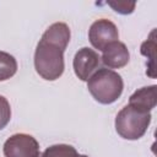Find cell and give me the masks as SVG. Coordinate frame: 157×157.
I'll list each match as a JSON object with an SVG mask.
<instances>
[{"label":"cell","instance_id":"1","mask_svg":"<svg viewBox=\"0 0 157 157\" xmlns=\"http://www.w3.org/2000/svg\"><path fill=\"white\" fill-rule=\"evenodd\" d=\"M70 37V28L64 22H55L45 29L34 52V69L42 78L55 81L63 75L64 52Z\"/></svg>","mask_w":157,"mask_h":157},{"label":"cell","instance_id":"2","mask_svg":"<svg viewBox=\"0 0 157 157\" xmlns=\"http://www.w3.org/2000/svg\"><path fill=\"white\" fill-rule=\"evenodd\" d=\"M87 88L91 96L101 104L114 103L123 93L124 81L114 70L98 69L87 81Z\"/></svg>","mask_w":157,"mask_h":157},{"label":"cell","instance_id":"3","mask_svg":"<svg viewBox=\"0 0 157 157\" xmlns=\"http://www.w3.org/2000/svg\"><path fill=\"white\" fill-rule=\"evenodd\" d=\"M151 118V113L137 110L128 104L115 117V131L125 140H139L146 134Z\"/></svg>","mask_w":157,"mask_h":157},{"label":"cell","instance_id":"4","mask_svg":"<svg viewBox=\"0 0 157 157\" xmlns=\"http://www.w3.org/2000/svg\"><path fill=\"white\" fill-rule=\"evenodd\" d=\"M5 157H39V144L29 134L18 132L11 135L4 144Z\"/></svg>","mask_w":157,"mask_h":157},{"label":"cell","instance_id":"5","mask_svg":"<svg viewBox=\"0 0 157 157\" xmlns=\"http://www.w3.org/2000/svg\"><path fill=\"white\" fill-rule=\"evenodd\" d=\"M88 39L94 49L103 52L108 44L119 39V32L110 20L99 18L91 25L88 29Z\"/></svg>","mask_w":157,"mask_h":157},{"label":"cell","instance_id":"6","mask_svg":"<svg viewBox=\"0 0 157 157\" xmlns=\"http://www.w3.org/2000/svg\"><path fill=\"white\" fill-rule=\"evenodd\" d=\"M99 64L101 56L98 53L87 47L78 49L72 60L74 72L81 81H88V78L98 70Z\"/></svg>","mask_w":157,"mask_h":157},{"label":"cell","instance_id":"7","mask_svg":"<svg viewBox=\"0 0 157 157\" xmlns=\"http://www.w3.org/2000/svg\"><path fill=\"white\" fill-rule=\"evenodd\" d=\"M102 63L107 66V69H121L130 60V53L128 47L119 40H115L108 44L102 52Z\"/></svg>","mask_w":157,"mask_h":157},{"label":"cell","instance_id":"8","mask_svg":"<svg viewBox=\"0 0 157 157\" xmlns=\"http://www.w3.org/2000/svg\"><path fill=\"white\" fill-rule=\"evenodd\" d=\"M156 85L145 86L135 91L129 98V105L146 113H151V110L156 107L157 97H156Z\"/></svg>","mask_w":157,"mask_h":157},{"label":"cell","instance_id":"9","mask_svg":"<svg viewBox=\"0 0 157 157\" xmlns=\"http://www.w3.org/2000/svg\"><path fill=\"white\" fill-rule=\"evenodd\" d=\"M140 53L148 59L147 70L146 74L151 78L156 77V67H155V56H156V29H152L148 38L141 44L140 47Z\"/></svg>","mask_w":157,"mask_h":157},{"label":"cell","instance_id":"10","mask_svg":"<svg viewBox=\"0 0 157 157\" xmlns=\"http://www.w3.org/2000/svg\"><path fill=\"white\" fill-rule=\"evenodd\" d=\"M39 157H88V156L78 153L76 148L71 145L56 144L47 147L39 155Z\"/></svg>","mask_w":157,"mask_h":157},{"label":"cell","instance_id":"11","mask_svg":"<svg viewBox=\"0 0 157 157\" xmlns=\"http://www.w3.org/2000/svg\"><path fill=\"white\" fill-rule=\"evenodd\" d=\"M17 71V61L15 56L6 52H0V81L11 78Z\"/></svg>","mask_w":157,"mask_h":157},{"label":"cell","instance_id":"12","mask_svg":"<svg viewBox=\"0 0 157 157\" xmlns=\"http://www.w3.org/2000/svg\"><path fill=\"white\" fill-rule=\"evenodd\" d=\"M11 120V107L9 101L0 94V130H2Z\"/></svg>","mask_w":157,"mask_h":157},{"label":"cell","instance_id":"13","mask_svg":"<svg viewBox=\"0 0 157 157\" xmlns=\"http://www.w3.org/2000/svg\"><path fill=\"white\" fill-rule=\"evenodd\" d=\"M115 12L121 13V15H129L132 13L135 10L136 4L135 2H129V1H108L107 2Z\"/></svg>","mask_w":157,"mask_h":157}]
</instances>
